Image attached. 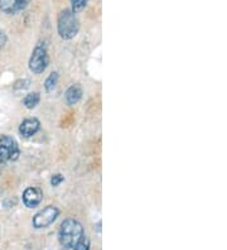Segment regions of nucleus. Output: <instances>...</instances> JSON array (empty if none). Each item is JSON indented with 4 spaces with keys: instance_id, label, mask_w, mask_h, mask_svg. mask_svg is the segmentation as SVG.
Masks as SVG:
<instances>
[{
    "instance_id": "nucleus-1",
    "label": "nucleus",
    "mask_w": 227,
    "mask_h": 250,
    "mask_svg": "<svg viewBox=\"0 0 227 250\" xmlns=\"http://www.w3.org/2000/svg\"><path fill=\"white\" fill-rule=\"evenodd\" d=\"M83 235H85V230L81 223L75 219H66L58 231V240L62 247L73 250V248L81 240Z\"/></svg>"
},
{
    "instance_id": "nucleus-7",
    "label": "nucleus",
    "mask_w": 227,
    "mask_h": 250,
    "mask_svg": "<svg viewBox=\"0 0 227 250\" xmlns=\"http://www.w3.org/2000/svg\"><path fill=\"white\" fill-rule=\"evenodd\" d=\"M41 129V123L37 118H28L24 119L19 125V134L24 138L33 137Z\"/></svg>"
},
{
    "instance_id": "nucleus-14",
    "label": "nucleus",
    "mask_w": 227,
    "mask_h": 250,
    "mask_svg": "<svg viewBox=\"0 0 227 250\" xmlns=\"http://www.w3.org/2000/svg\"><path fill=\"white\" fill-rule=\"evenodd\" d=\"M63 181H64V177L62 176V174H60V173L53 174V176H52V178H51V185L53 187H57L58 185L63 182Z\"/></svg>"
},
{
    "instance_id": "nucleus-9",
    "label": "nucleus",
    "mask_w": 227,
    "mask_h": 250,
    "mask_svg": "<svg viewBox=\"0 0 227 250\" xmlns=\"http://www.w3.org/2000/svg\"><path fill=\"white\" fill-rule=\"evenodd\" d=\"M0 10L5 14H15L21 12L17 0H0Z\"/></svg>"
},
{
    "instance_id": "nucleus-5",
    "label": "nucleus",
    "mask_w": 227,
    "mask_h": 250,
    "mask_svg": "<svg viewBox=\"0 0 227 250\" xmlns=\"http://www.w3.org/2000/svg\"><path fill=\"white\" fill-rule=\"evenodd\" d=\"M58 216H60V210L51 205L41 210L40 212H37L32 220V224L36 229H45L55 223Z\"/></svg>"
},
{
    "instance_id": "nucleus-6",
    "label": "nucleus",
    "mask_w": 227,
    "mask_h": 250,
    "mask_svg": "<svg viewBox=\"0 0 227 250\" xmlns=\"http://www.w3.org/2000/svg\"><path fill=\"white\" fill-rule=\"evenodd\" d=\"M21 198H23V204L28 208H34L42 202L43 192L37 187H28V188L24 189Z\"/></svg>"
},
{
    "instance_id": "nucleus-2",
    "label": "nucleus",
    "mask_w": 227,
    "mask_h": 250,
    "mask_svg": "<svg viewBox=\"0 0 227 250\" xmlns=\"http://www.w3.org/2000/svg\"><path fill=\"white\" fill-rule=\"evenodd\" d=\"M57 32L64 41L75 38L80 32V21L71 9L61 10L57 18Z\"/></svg>"
},
{
    "instance_id": "nucleus-15",
    "label": "nucleus",
    "mask_w": 227,
    "mask_h": 250,
    "mask_svg": "<svg viewBox=\"0 0 227 250\" xmlns=\"http://www.w3.org/2000/svg\"><path fill=\"white\" fill-rule=\"evenodd\" d=\"M17 1H18L19 9H21V10L25 9V8L28 6V4L30 3V0H17Z\"/></svg>"
},
{
    "instance_id": "nucleus-3",
    "label": "nucleus",
    "mask_w": 227,
    "mask_h": 250,
    "mask_svg": "<svg viewBox=\"0 0 227 250\" xmlns=\"http://www.w3.org/2000/svg\"><path fill=\"white\" fill-rule=\"evenodd\" d=\"M49 63L48 52H47V47L43 42H40L34 47L32 56L29 58V70L30 72L40 75L43 73Z\"/></svg>"
},
{
    "instance_id": "nucleus-13",
    "label": "nucleus",
    "mask_w": 227,
    "mask_h": 250,
    "mask_svg": "<svg viewBox=\"0 0 227 250\" xmlns=\"http://www.w3.org/2000/svg\"><path fill=\"white\" fill-rule=\"evenodd\" d=\"M90 249V240H88V238L86 236V235H83L82 236L81 240L76 244V247L73 248V250H88Z\"/></svg>"
},
{
    "instance_id": "nucleus-4",
    "label": "nucleus",
    "mask_w": 227,
    "mask_h": 250,
    "mask_svg": "<svg viewBox=\"0 0 227 250\" xmlns=\"http://www.w3.org/2000/svg\"><path fill=\"white\" fill-rule=\"evenodd\" d=\"M19 154H21V150L14 138L9 135H3L0 138V163L17 161L19 158Z\"/></svg>"
},
{
    "instance_id": "nucleus-12",
    "label": "nucleus",
    "mask_w": 227,
    "mask_h": 250,
    "mask_svg": "<svg viewBox=\"0 0 227 250\" xmlns=\"http://www.w3.org/2000/svg\"><path fill=\"white\" fill-rule=\"evenodd\" d=\"M88 4V0H71V10L75 14L82 12Z\"/></svg>"
},
{
    "instance_id": "nucleus-10",
    "label": "nucleus",
    "mask_w": 227,
    "mask_h": 250,
    "mask_svg": "<svg viewBox=\"0 0 227 250\" xmlns=\"http://www.w3.org/2000/svg\"><path fill=\"white\" fill-rule=\"evenodd\" d=\"M41 101V94L40 92H30V94L25 95V98L23 99V104L27 109L32 110L37 107V105L40 104Z\"/></svg>"
},
{
    "instance_id": "nucleus-8",
    "label": "nucleus",
    "mask_w": 227,
    "mask_h": 250,
    "mask_svg": "<svg viewBox=\"0 0 227 250\" xmlns=\"http://www.w3.org/2000/svg\"><path fill=\"white\" fill-rule=\"evenodd\" d=\"M64 99L68 105H76L82 99V89L80 85H72L67 89L66 94H64Z\"/></svg>"
},
{
    "instance_id": "nucleus-11",
    "label": "nucleus",
    "mask_w": 227,
    "mask_h": 250,
    "mask_svg": "<svg viewBox=\"0 0 227 250\" xmlns=\"http://www.w3.org/2000/svg\"><path fill=\"white\" fill-rule=\"evenodd\" d=\"M58 83V73L57 72H52L44 83V89L47 92H51L56 89Z\"/></svg>"
}]
</instances>
